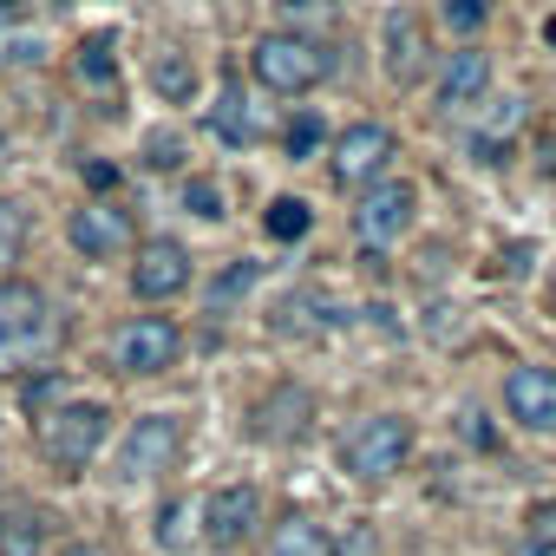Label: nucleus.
I'll return each instance as SVG.
<instances>
[{
  "mask_svg": "<svg viewBox=\"0 0 556 556\" xmlns=\"http://www.w3.org/2000/svg\"><path fill=\"white\" fill-rule=\"evenodd\" d=\"M47 348H53V302H47V289L21 282V275H0V374L27 367Z\"/></svg>",
  "mask_w": 556,
  "mask_h": 556,
  "instance_id": "f257e3e1",
  "label": "nucleus"
},
{
  "mask_svg": "<svg viewBox=\"0 0 556 556\" xmlns=\"http://www.w3.org/2000/svg\"><path fill=\"white\" fill-rule=\"evenodd\" d=\"M406 458H413V419H400V413H374L341 432V465L361 484H387L393 471H406Z\"/></svg>",
  "mask_w": 556,
  "mask_h": 556,
  "instance_id": "f03ea898",
  "label": "nucleus"
},
{
  "mask_svg": "<svg viewBox=\"0 0 556 556\" xmlns=\"http://www.w3.org/2000/svg\"><path fill=\"white\" fill-rule=\"evenodd\" d=\"M249 66H255V79L268 92H282V99H302V92H315L328 79V53H321L315 34H262L249 47Z\"/></svg>",
  "mask_w": 556,
  "mask_h": 556,
  "instance_id": "7ed1b4c3",
  "label": "nucleus"
},
{
  "mask_svg": "<svg viewBox=\"0 0 556 556\" xmlns=\"http://www.w3.org/2000/svg\"><path fill=\"white\" fill-rule=\"evenodd\" d=\"M105 426H112V413H105L99 400L53 406V413L40 419V452H47V465H53L60 478H79V471L99 458V445H105Z\"/></svg>",
  "mask_w": 556,
  "mask_h": 556,
  "instance_id": "20e7f679",
  "label": "nucleus"
},
{
  "mask_svg": "<svg viewBox=\"0 0 556 556\" xmlns=\"http://www.w3.org/2000/svg\"><path fill=\"white\" fill-rule=\"evenodd\" d=\"M177 354H184V328L170 321V315H131L118 334H112V367H125V374H164V367H177Z\"/></svg>",
  "mask_w": 556,
  "mask_h": 556,
  "instance_id": "39448f33",
  "label": "nucleus"
},
{
  "mask_svg": "<svg viewBox=\"0 0 556 556\" xmlns=\"http://www.w3.org/2000/svg\"><path fill=\"white\" fill-rule=\"evenodd\" d=\"M177 445H184V419H177V413H144V419H131V432H125V445H118V478H125V484H144V478L170 471V465H177Z\"/></svg>",
  "mask_w": 556,
  "mask_h": 556,
  "instance_id": "423d86ee",
  "label": "nucleus"
},
{
  "mask_svg": "<svg viewBox=\"0 0 556 556\" xmlns=\"http://www.w3.org/2000/svg\"><path fill=\"white\" fill-rule=\"evenodd\" d=\"M413 216H419V190L406 177H380V184H367V197L354 210V236L367 249H387V242H400L413 229Z\"/></svg>",
  "mask_w": 556,
  "mask_h": 556,
  "instance_id": "0eeeda50",
  "label": "nucleus"
},
{
  "mask_svg": "<svg viewBox=\"0 0 556 556\" xmlns=\"http://www.w3.org/2000/svg\"><path fill=\"white\" fill-rule=\"evenodd\" d=\"M387 164H393V131H387V125H374V118L348 125V131L334 138V151H328V170H334V184H348V190L380 184V170H387Z\"/></svg>",
  "mask_w": 556,
  "mask_h": 556,
  "instance_id": "6e6552de",
  "label": "nucleus"
},
{
  "mask_svg": "<svg viewBox=\"0 0 556 556\" xmlns=\"http://www.w3.org/2000/svg\"><path fill=\"white\" fill-rule=\"evenodd\" d=\"M190 249L177 242V236H151V242H138V262H131V295L138 302H177L184 289H190Z\"/></svg>",
  "mask_w": 556,
  "mask_h": 556,
  "instance_id": "1a4fd4ad",
  "label": "nucleus"
},
{
  "mask_svg": "<svg viewBox=\"0 0 556 556\" xmlns=\"http://www.w3.org/2000/svg\"><path fill=\"white\" fill-rule=\"evenodd\" d=\"M66 236H73V249H79L86 262H112V255L131 249V210H118L112 197H92L86 210H73Z\"/></svg>",
  "mask_w": 556,
  "mask_h": 556,
  "instance_id": "9d476101",
  "label": "nucleus"
},
{
  "mask_svg": "<svg viewBox=\"0 0 556 556\" xmlns=\"http://www.w3.org/2000/svg\"><path fill=\"white\" fill-rule=\"evenodd\" d=\"M504 413L536 432V439H556V367H510L504 380Z\"/></svg>",
  "mask_w": 556,
  "mask_h": 556,
  "instance_id": "9b49d317",
  "label": "nucleus"
},
{
  "mask_svg": "<svg viewBox=\"0 0 556 556\" xmlns=\"http://www.w3.org/2000/svg\"><path fill=\"white\" fill-rule=\"evenodd\" d=\"M255 523H262V497H255V484H223V491H210V504H203V543L236 549V543L255 536Z\"/></svg>",
  "mask_w": 556,
  "mask_h": 556,
  "instance_id": "f8f14e48",
  "label": "nucleus"
},
{
  "mask_svg": "<svg viewBox=\"0 0 556 556\" xmlns=\"http://www.w3.org/2000/svg\"><path fill=\"white\" fill-rule=\"evenodd\" d=\"M315 419V393L308 387H268V400H255V439L268 445H295Z\"/></svg>",
  "mask_w": 556,
  "mask_h": 556,
  "instance_id": "ddd939ff",
  "label": "nucleus"
},
{
  "mask_svg": "<svg viewBox=\"0 0 556 556\" xmlns=\"http://www.w3.org/2000/svg\"><path fill=\"white\" fill-rule=\"evenodd\" d=\"M484 92H491V60L465 40L458 53H445V73H439V112H471V105H484Z\"/></svg>",
  "mask_w": 556,
  "mask_h": 556,
  "instance_id": "4468645a",
  "label": "nucleus"
},
{
  "mask_svg": "<svg viewBox=\"0 0 556 556\" xmlns=\"http://www.w3.org/2000/svg\"><path fill=\"white\" fill-rule=\"evenodd\" d=\"M426 73V27L413 8H393L387 14V79L393 86H419Z\"/></svg>",
  "mask_w": 556,
  "mask_h": 556,
  "instance_id": "2eb2a0df",
  "label": "nucleus"
},
{
  "mask_svg": "<svg viewBox=\"0 0 556 556\" xmlns=\"http://www.w3.org/2000/svg\"><path fill=\"white\" fill-rule=\"evenodd\" d=\"M203 125H210V138H223V144H255V138L268 131V118H262V105H255V99H249L242 86H223Z\"/></svg>",
  "mask_w": 556,
  "mask_h": 556,
  "instance_id": "dca6fc26",
  "label": "nucleus"
},
{
  "mask_svg": "<svg viewBox=\"0 0 556 556\" xmlns=\"http://www.w3.org/2000/svg\"><path fill=\"white\" fill-rule=\"evenodd\" d=\"M523 118H530V99H491V112L478 118V138H471V157L478 164H504V151H510V138L523 131Z\"/></svg>",
  "mask_w": 556,
  "mask_h": 556,
  "instance_id": "f3484780",
  "label": "nucleus"
},
{
  "mask_svg": "<svg viewBox=\"0 0 556 556\" xmlns=\"http://www.w3.org/2000/svg\"><path fill=\"white\" fill-rule=\"evenodd\" d=\"M268 556H334V536L315 523V517H302V510H289L282 523L268 530Z\"/></svg>",
  "mask_w": 556,
  "mask_h": 556,
  "instance_id": "a211bd4d",
  "label": "nucleus"
},
{
  "mask_svg": "<svg viewBox=\"0 0 556 556\" xmlns=\"http://www.w3.org/2000/svg\"><path fill=\"white\" fill-rule=\"evenodd\" d=\"M151 86H157L164 105H190V99H197V66H190V53L164 47V53L151 60Z\"/></svg>",
  "mask_w": 556,
  "mask_h": 556,
  "instance_id": "6ab92c4d",
  "label": "nucleus"
},
{
  "mask_svg": "<svg viewBox=\"0 0 556 556\" xmlns=\"http://www.w3.org/2000/svg\"><path fill=\"white\" fill-rule=\"evenodd\" d=\"M73 73H79L86 86H112V79H118V40H112V34H86L79 53H73Z\"/></svg>",
  "mask_w": 556,
  "mask_h": 556,
  "instance_id": "aec40b11",
  "label": "nucleus"
},
{
  "mask_svg": "<svg viewBox=\"0 0 556 556\" xmlns=\"http://www.w3.org/2000/svg\"><path fill=\"white\" fill-rule=\"evenodd\" d=\"M255 282H262V262H229V268L216 275V282L203 289V302H210V315H229V308H236V302H242V295H249Z\"/></svg>",
  "mask_w": 556,
  "mask_h": 556,
  "instance_id": "412c9836",
  "label": "nucleus"
},
{
  "mask_svg": "<svg viewBox=\"0 0 556 556\" xmlns=\"http://www.w3.org/2000/svg\"><path fill=\"white\" fill-rule=\"evenodd\" d=\"M0 556H47V523H40V510L0 517Z\"/></svg>",
  "mask_w": 556,
  "mask_h": 556,
  "instance_id": "4be33fe9",
  "label": "nucleus"
},
{
  "mask_svg": "<svg viewBox=\"0 0 556 556\" xmlns=\"http://www.w3.org/2000/svg\"><path fill=\"white\" fill-rule=\"evenodd\" d=\"M308 223H315V216H308V203H302V197H275V203L262 210L268 242H302V236H308Z\"/></svg>",
  "mask_w": 556,
  "mask_h": 556,
  "instance_id": "5701e85b",
  "label": "nucleus"
},
{
  "mask_svg": "<svg viewBox=\"0 0 556 556\" xmlns=\"http://www.w3.org/2000/svg\"><path fill=\"white\" fill-rule=\"evenodd\" d=\"M27 255V210L0 197V268H14Z\"/></svg>",
  "mask_w": 556,
  "mask_h": 556,
  "instance_id": "b1692460",
  "label": "nucleus"
},
{
  "mask_svg": "<svg viewBox=\"0 0 556 556\" xmlns=\"http://www.w3.org/2000/svg\"><path fill=\"white\" fill-rule=\"evenodd\" d=\"M282 34H302V27H334L341 21V0H282Z\"/></svg>",
  "mask_w": 556,
  "mask_h": 556,
  "instance_id": "393cba45",
  "label": "nucleus"
},
{
  "mask_svg": "<svg viewBox=\"0 0 556 556\" xmlns=\"http://www.w3.org/2000/svg\"><path fill=\"white\" fill-rule=\"evenodd\" d=\"M40 34H21V27H8V21H0V73H8V66H40Z\"/></svg>",
  "mask_w": 556,
  "mask_h": 556,
  "instance_id": "a878e982",
  "label": "nucleus"
},
{
  "mask_svg": "<svg viewBox=\"0 0 556 556\" xmlns=\"http://www.w3.org/2000/svg\"><path fill=\"white\" fill-rule=\"evenodd\" d=\"M184 210H190V216H203V223H223V184L190 177V184H184Z\"/></svg>",
  "mask_w": 556,
  "mask_h": 556,
  "instance_id": "bb28decb",
  "label": "nucleus"
},
{
  "mask_svg": "<svg viewBox=\"0 0 556 556\" xmlns=\"http://www.w3.org/2000/svg\"><path fill=\"white\" fill-rule=\"evenodd\" d=\"M484 21H491V0H445V27H452L458 40H471Z\"/></svg>",
  "mask_w": 556,
  "mask_h": 556,
  "instance_id": "cd10ccee",
  "label": "nucleus"
},
{
  "mask_svg": "<svg viewBox=\"0 0 556 556\" xmlns=\"http://www.w3.org/2000/svg\"><path fill=\"white\" fill-rule=\"evenodd\" d=\"M184 517H190V510H184L177 497H164V504H157V523H151V530H157V543H164V549H184V543H190Z\"/></svg>",
  "mask_w": 556,
  "mask_h": 556,
  "instance_id": "c85d7f7f",
  "label": "nucleus"
},
{
  "mask_svg": "<svg viewBox=\"0 0 556 556\" xmlns=\"http://www.w3.org/2000/svg\"><path fill=\"white\" fill-rule=\"evenodd\" d=\"M523 543L556 549V497H543V504H530V510H523Z\"/></svg>",
  "mask_w": 556,
  "mask_h": 556,
  "instance_id": "c756f323",
  "label": "nucleus"
},
{
  "mask_svg": "<svg viewBox=\"0 0 556 556\" xmlns=\"http://www.w3.org/2000/svg\"><path fill=\"white\" fill-rule=\"evenodd\" d=\"M282 144H289V157H315V151H321V118H315V112H302V118L282 131Z\"/></svg>",
  "mask_w": 556,
  "mask_h": 556,
  "instance_id": "7c9ffc66",
  "label": "nucleus"
},
{
  "mask_svg": "<svg viewBox=\"0 0 556 556\" xmlns=\"http://www.w3.org/2000/svg\"><path fill=\"white\" fill-rule=\"evenodd\" d=\"M144 164H151V170H177V164H184V138L151 131V138H144Z\"/></svg>",
  "mask_w": 556,
  "mask_h": 556,
  "instance_id": "2f4dec72",
  "label": "nucleus"
},
{
  "mask_svg": "<svg viewBox=\"0 0 556 556\" xmlns=\"http://www.w3.org/2000/svg\"><path fill=\"white\" fill-rule=\"evenodd\" d=\"M458 439H465V445H478V452H491V445H497V426L484 419V406H465V413H458Z\"/></svg>",
  "mask_w": 556,
  "mask_h": 556,
  "instance_id": "473e14b6",
  "label": "nucleus"
},
{
  "mask_svg": "<svg viewBox=\"0 0 556 556\" xmlns=\"http://www.w3.org/2000/svg\"><path fill=\"white\" fill-rule=\"evenodd\" d=\"M334 556H374V523H348V536L334 543Z\"/></svg>",
  "mask_w": 556,
  "mask_h": 556,
  "instance_id": "72a5a7b5",
  "label": "nucleus"
},
{
  "mask_svg": "<svg viewBox=\"0 0 556 556\" xmlns=\"http://www.w3.org/2000/svg\"><path fill=\"white\" fill-rule=\"evenodd\" d=\"M86 184H92L99 197H105V190H118V164H105V157H92V164H86Z\"/></svg>",
  "mask_w": 556,
  "mask_h": 556,
  "instance_id": "f704fd0d",
  "label": "nucleus"
},
{
  "mask_svg": "<svg viewBox=\"0 0 556 556\" xmlns=\"http://www.w3.org/2000/svg\"><path fill=\"white\" fill-rule=\"evenodd\" d=\"M60 556H99V549H92V543H66Z\"/></svg>",
  "mask_w": 556,
  "mask_h": 556,
  "instance_id": "c9c22d12",
  "label": "nucleus"
},
{
  "mask_svg": "<svg viewBox=\"0 0 556 556\" xmlns=\"http://www.w3.org/2000/svg\"><path fill=\"white\" fill-rule=\"evenodd\" d=\"M27 8V0H0V21H8V14H21Z\"/></svg>",
  "mask_w": 556,
  "mask_h": 556,
  "instance_id": "e433bc0d",
  "label": "nucleus"
},
{
  "mask_svg": "<svg viewBox=\"0 0 556 556\" xmlns=\"http://www.w3.org/2000/svg\"><path fill=\"white\" fill-rule=\"evenodd\" d=\"M523 556H556V549H543V543H523Z\"/></svg>",
  "mask_w": 556,
  "mask_h": 556,
  "instance_id": "4c0bfd02",
  "label": "nucleus"
},
{
  "mask_svg": "<svg viewBox=\"0 0 556 556\" xmlns=\"http://www.w3.org/2000/svg\"><path fill=\"white\" fill-rule=\"evenodd\" d=\"M0 157H8V125H0Z\"/></svg>",
  "mask_w": 556,
  "mask_h": 556,
  "instance_id": "58836bf2",
  "label": "nucleus"
}]
</instances>
